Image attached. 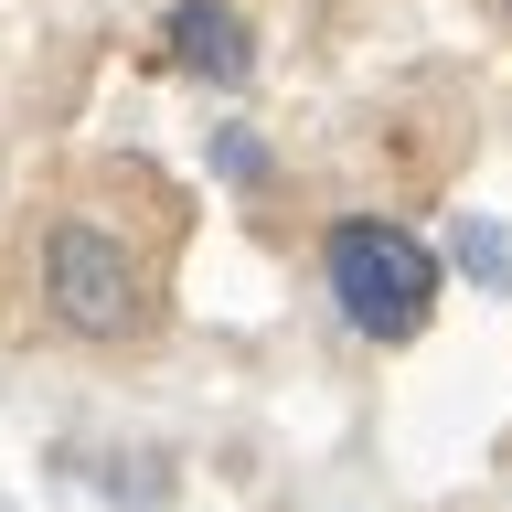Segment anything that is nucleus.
Listing matches in <instances>:
<instances>
[{
	"mask_svg": "<svg viewBox=\"0 0 512 512\" xmlns=\"http://www.w3.org/2000/svg\"><path fill=\"white\" fill-rule=\"evenodd\" d=\"M459 267H470V278L480 288H512V235H502V224H459Z\"/></svg>",
	"mask_w": 512,
	"mask_h": 512,
	"instance_id": "4",
	"label": "nucleus"
},
{
	"mask_svg": "<svg viewBox=\"0 0 512 512\" xmlns=\"http://www.w3.org/2000/svg\"><path fill=\"white\" fill-rule=\"evenodd\" d=\"M320 278H331V299H342V320L363 342H416L427 310H438V256L416 246L406 224H384V214L331 224L320 235Z\"/></svg>",
	"mask_w": 512,
	"mask_h": 512,
	"instance_id": "1",
	"label": "nucleus"
},
{
	"mask_svg": "<svg viewBox=\"0 0 512 512\" xmlns=\"http://www.w3.org/2000/svg\"><path fill=\"white\" fill-rule=\"evenodd\" d=\"M160 54L182 64V75H203V86H246L256 64V32L235 0H171V22H160Z\"/></svg>",
	"mask_w": 512,
	"mask_h": 512,
	"instance_id": "3",
	"label": "nucleus"
},
{
	"mask_svg": "<svg viewBox=\"0 0 512 512\" xmlns=\"http://www.w3.org/2000/svg\"><path fill=\"white\" fill-rule=\"evenodd\" d=\"M214 171H224V182H267V139H256V128H214Z\"/></svg>",
	"mask_w": 512,
	"mask_h": 512,
	"instance_id": "5",
	"label": "nucleus"
},
{
	"mask_svg": "<svg viewBox=\"0 0 512 512\" xmlns=\"http://www.w3.org/2000/svg\"><path fill=\"white\" fill-rule=\"evenodd\" d=\"M43 299H54V320L86 331V342L139 331V267H128V246L107 224H86V214H64L54 235H43Z\"/></svg>",
	"mask_w": 512,
	"mask_h": 512,
	"instance_id": "2",
	"label": "nucleus"
}]
</instances>
